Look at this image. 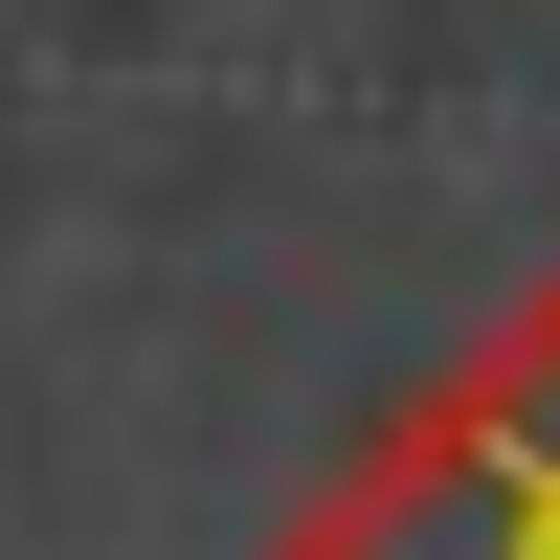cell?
Listing matches in <instances>:
<instances>
[{"mask_svg":"<svg viewBox=\"0 0 560 560\" xmlns=\"http://www.w3.org/2000/svg\"><path fill=\"white\" fill-rule=\"evenodd\" d=\"M427 493H471V560H560V314L516 337V382L448 404V448H404Z\"/></svg>","mask_w":560,"mask_h":560,"instance_id":"cell-1","label":"cell"}]
</instances>
